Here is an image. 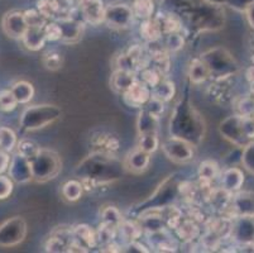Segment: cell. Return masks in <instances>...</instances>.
I'll return each mask as SVG.
<instances>
[{
    "instance_id": "12",
    "label": "cell",
    "mask_w": 254,
    "mask_h": 253,
    "mask_svg": "<svg viewBox=\"0 0 254 253\" xmlns=\"http://www.w3.org/2000/svg\"><path fill=\"white\" fill-rule=\"evenodd\" d=\"M4 33L13 39H22L25 31L28 29V24L25 22L23 11H9L4 15L1 22Z\"/></svg>"
},
{
    "instance_id": "44",
    "label": "cell",
    "mask_w": 254,
    "mask_h": 253,
    "mask_svg": "<svg viewBox=\"0 0 254 253\" xmlns=\"http://www.w3.org/2000/svg\"><path fill=\"white\" fill-rule=\"evenodd\" d=\"M117 231L118 229L114 228V227L108 226V224L101 222L98 231H96V241H98V243H100V245L103 246L106 245V243L112 242V241H114Z\"/></svg>"
},
{
    "instance_id": "26",
    "label": "cell",
    "mask_w": 254,
    "mask_h": 253,
    "mask_svg": "<svg viewBox=\"0 0 254 253\" xmlns=\"http://www.w3.org/2000/svg\"><path fill=\"white\" fill-rule=\"evenodd\" d=\"M175 232L180 240L187 242V241H193L197 238L200 234V228L192 218H182L179 226L175 228Z\"/></svg>"
},
{
    "instance_id": "7",
    "label": "cell",
    "mask_w": 254,
    "mask_h": 253,
    "mask_svg": "<svg viewBox=\"0 0 254 253\" xmlns=\"http://www.w3.org/2000/svg\"><path fill=\"white\" fill-rule=\"evenodd\" d=\"M180 194V182H177L173 176H168L162 184L159 185L153 195L148 200L140 204V212L147 209H162L172 204V201Z\"/></svg>"
},
{
    "instance_id": "42",
    "label": "cell",
    "mask_w": 254,
    "mask_h": 253,
    "mask_svg": "<svg viewBox=\"0 0 254 253\" xmlns=\"http://www.w3.org/2000/svg\"><path fill=\"white\" fill-rule=\"evenodd\" d=\"M37 5H38V11L46 19L55 18L60 13V4L57 0H39Z\"/></svg>"
},
{
    "instance_id": "53",
    "label": "cell",
    "mask_w": 254,
    "mask_h": 253,
    "mask_svg": "<svg viewBox=\"0 0 254 253\" xmlns=\"http://www.w3.org/2000/svg\"><path fill=\"white\" fill-rule=\"evenodd\" d=\"M123 252H138V253H148L149 250H147L145 246L139 243L138 241H131L126 247H123Z\"/></svg>"
},
{
    "instance_id": "31",
    "label": "cell",
    "mask_w": 254,
    "mask_h": 253,
    "mask_svg": "<svg viewBox=\"0 0 254 253\" xmlns=\"http://www.w3.org/2000/svg\"><path fill=\"white\" fill-rule=\"evenodd\" d=\"M62 198L68 203H75L80 200L84 194V186H82L81 181L78 180H68L62 185L61 189Z\"/></svg>"
},
{
    "instance_id": "51",
    "label": "cell",
    "mask_w": 254,
    "mask_h": 253,
    "mask_svg": "<svg viewBox=\"0 0 254 253\" xmlns=\"http://www.w3.org/2000/svg\"><path fill=\"white\" fill-rule=\"evenodd\" d=\"M14 182L9 176H4L0 173V200H5L13 192Z\"/></svg>"
},
{
    "instance_id": "22",
    "label": "cell",
    "mask_w": 254,
    "mask_h": 253,
    "mask_svg": "<svg viewBox=\"0 0 254 253\" xmlns=\"http://www.w3.org/2000/svg\"><path fill=\"white\" fill-rule=\"evenodd\" d=\"M22 42L24 47L29 51L42 50L47 42L43 27H28L22 37Z\"/></svg>"
},
{
    "instance_id": "19",
    "label": "cell",
    "mask_w": 254,
    "mask_h": 253,
    "mask_svg": "<svg viewBox=\"0 0 254 253\" xmlns=\"http://www.w3.org/2000/svg\"><path fill=\"white\" fill-rule=\"evenodd\" d=\"M81 13L84 20L92 25L104 23V4L101 0H80Z\"/></svg>"
},
{
    "instance_id": "25",
    "label": "cell",
    "mask_w": 254,
    "mask_h": 253,
    "mask_svg": "<svg viewBox=\"0 0 254 253\" xmlns=\"http://www.w3.org/2000/svg\"><path fill=\"white\" fill-rule=\"evenodd\" d=\"M176 94V86L175 83L167 79H161L156 86L151 89V96L157 99V100L162 101V103H167L175 96Z\"/></svg>"
},
{
    "instance_id": "15",
    "label": "cell",
    "mask_w": 254,
    "mask_h": 253,
    "mask_svg": "<svg viewBox=\"0 0 254 253\" xmlns=\"http://www.w3.org/2000/svg\"><path fill=\"white\" fill-rule=\"evenodd\" d=\"M149 164H151V155L142 151L139 147L130 151L124 157L123 161L126 171H129L131 173H143L148 170Z\"/></svg>"
},
{
    "instance_id": "32",
    "label": "cell",
    "mask_w": 254,
    "mask_h": 253,
    "mask_svg": "<svg viewBox=\"0 0 254 253\" xmlns=\"http://www.w3.org/2000/svg\"><path fill=\"white\" fill-rule=\"evenodd\" d=\"M210 78L209 70L205 66L204 62L200 59L193 60L192 62L189 66V79L192 84L198 85V84H202Z\"/></svg>"
},
{
    "instance_id": "6",
    "label": "cell",
    "mask_w": 254,
    "mask_h": 253,
    "mask_svg": "<svg viewBox=\"0 0 254 253\" xmlns=\"http://www.w3.org/2000/svg\"><path fill=\"white\" fill-rule=\"evenodd\" d=\"M32 178L36 182H47L59 176L62 170V161L59 153L52 150L42 148L41 152L29 160Z\"/></svg>"
},
{
    "instance_id": "3",
    "label": "cell",
    "mask_w": 254,
    "mask_h": 253,
    "mask_svg": "<svg viewBox=\"0 0 254 253\" xmlns=\"http://www.w3.org/2000/svg\"><path fill=\"white\" fill-rule=\"evenodd\" d=\"M192 5L181 6L179 18L184 17L191 28L198 31H216L224 27L225 13L220 4L209 0H191Z\"/></svg>"
},
{
    "instance_id": "27",
    "label": "cell",
    "mask_w": 254,
    "mask_h": 253,
    "mask_svg": "<svg viewBox=\"0 0 254 253\" xmlns=\"http://www.w3.org/2000/svg\"><path fill=\"white\" fill-rule=\"evenodd\" d=\"M72 237L86 248H92L98 245L96 232L87 224H78L72 228Z\"/></svg>"
},
{
    "instance_id": "41",
    "label": "cell",
    "mask_w": 254,
    "mask_h": 253,
    "mask_svg": "<svg viewBox=\"0 0 254 253\" xmlns=\"http://www.w3.org/2000/svg\"><path fill=\"white\" fill-rule=\"evenodd\" d=\"M101 222L118 229L120 223L123 222V217H122L119 209L113 205H106L101 210Z\"/></svg>"
},
{
    "instance_id": "37",
    "label": "cell",
    "mask_w": 254,
    "mask_h": 253,
    "mask_svg": "<svg viewBox=\"0 0 254 253\" xmlns=\"http://www.w3.org/2000/svg\"><path fill=\"white\" fill-rule=\"evenodd\" d=\"M18 138L15 132L8 127H0V150L4 152H13L17 148Z\"/></svg>"
},
{
    "instance_id": "2",
    "label": "cell",
    "mask_w": 254,
    "mask_h": 253,
    "mask_svg": "<svg viewBox=\"0 0 254 253\" xmlns=\"http://www.w3.org/2000/svg\"><path fill=\"white\" fill-rule=\"evenodd\" d=\"M171 137L181 138L192 146L204 141L206 124L200 111L189 99H181L173 108L170 119Z\"/></svg>"
},
{
    "instance_id": "1",
    "label": "cell",
    "mask_w": 254,
    "mask_h": 253,
    "mask_svg": "<svg viewBox=\"0 0 254 253\" xmlns=\"http://www.w3.org/2000/svg\"><path fill=\"white\" fill-rule=\"evenodd\" d=\"M126 169L115 155L92 152L76 167L75 173L81 177L84 190H94L122 177Z\"/></svg>"
},
{
    "instance_id": "43",
    "label": "cell",
    "mask_w": 254,
    "mask_h": 253,
    "mask_svg": "<svg viewBox=\"0 0 254 253\" xmlns=\"http://www.w3.org/2000/svg\"><path fill=\"white\" fill-rule=\"evenodd\" d=\"M42 64L50 71H57L62 67L64 59H62L61 53L56 51H48L42 56Z\"/></svg>"
},
{
    "instance_id": "14",
    "label": "cell",
    "mask_w": 254,
    "mask_h": 253,
    "mask_svg": "<svg viewBox=\"0 0 254 253\" xmlns=\"http://www.w3.org/2000/svg\"><path fill=\"white\" fill-rule=\"evenodd\" d=\"M124 103L131 108H142L151 99V87L140 80L135 81L126 92H123Z\"/></svg>"
},
{
    "instance_id": "50",
    "label": "cell",
    "mask_w": 254,
    "mask_h": 253,
    "mask_svg": "<svg viewBox=\"0 0 254 253\" xmlns=\"http://www.w3.org/2000/svg\"><path fill=\"white\" fill-rule=\"evenodd\" d=\"M43 31H45V36L47 38V41H61L62 31L61 27H60V24L57 22L46 23V25L43 27Z\"/></svg>"
},
{
    "instance_id": "5",
    "label": "cell",
    "mask_w": 254,
    "mask_h": 253,
    "mask_svg": "<svg viewBox=\"0 0 254 253\" xmlns=\"http://www.w3.org/2000/svg\"><path fill=\"white\" fill-rule=\"evenodd\" d=\"M200 60L207 67L210 76L216 80L230 78L239 70V65L232 53L223 47H215L206 51L200 56Z\"/></svg>"
},
{
    "instance_id": "20",
    "label": "cell",
    "mask_w": 254,
    "mask_h": 253,
    "mask_svg": "<svg viewBox=\"0 0 254 253\" xmlns=\"http://www.w3.org/2000/svg\"><path fill=\"white\" fill-rule=\"evenodd\" d=\"M71 238H72V229H57L46 242V252H66Z\"/></svg>"
},
{
    "instance_id": "18",
    "label": "cell",
    "mask_w": 254,
    "mask_h": 253,
    "mask_svg": "<svg viewBox=\"0 0 254 253\" xmlns=\"http://www.w3.org/2000/svg\"><path fill=\"white\" fill-rule=\"evenodd\" d=\"M61 27L62 37L61 41L64 43H76L81 39L82 32H84V23L80 20L72 19V18H62L57 22Z\"/></svg>"
},
{
    "instance_id": "30",
    "label": "cell",
    "mask_w": 254,
    "mask_h": 253,
    "mask_svg": "<svg viewBox=\"0 0 254 253\" xmlns=\"http://www.w3.org/2000/svg\"><path fill=\"white\" fill-rule=\"evenodd\" d=\"M158 23L162 34H170L175 33V32H180L182 28V23L177 15L172 13L167 14H159L158 17L154 18Z\"/></svg>"
},
{
    "instance_id": "47",
    "label": "cell",
    "mask_w": 254,
    "mask_h": 253,
    "mask_svg": "<svg viewBox=\"0 0 254 253\" xmlns=\"http://www.w3.org/2000/svg\"><path fill=\"white\" fill-rule=\"evenodd\" d=\"M185 46V38L180 32H175V33L167 34L166 38V50L168 52H177V51L182 50Z\"/></svg>"
},
{
    "instance_id": "8",
    "label": "cell",
    "mask_w": 254,
    "mask_h": 253,
    "mask_svg": "<svg viewBox=\"0 0 254 253\" xmlns=\"http://www.w3.org/2000/svg\"><path fill=\"white\" fill-rule=\"evenodd\" d=\"M27 222L22 217H13L0 224V247L9 248L20 245L27 237Z\"/></svg>"
},
{
    "instance_id": "23",
    "label": "cell",
    "mask_w": 254,
    "mask_h": 253,
    "mask_svg": "<svg viewBox=\"0 0 254 253\" xmlns=\"http://www.w3.org/2000/svg\"><path fill=\"white\" fill-rule=\"evenodd\" d=\"M148 241L153 248H156L158 252H175L176 245L172 241L170 234L167 233V228L162 231L148 233Z\"/></svg>"
},
{
    "instance_id": "11",
    "label": "cell",
    "mask_w": 254,
    "mask_h": 253,
    "mask_svg": "<svg viewBox=\"0 0 254 253\" xmlns=\"http://www.w3.org/2000/svg\"><path fill=\"white\" fill-rule=\"evenodd\" d=\"M133 17L134 14L131 10V6L122 3L110 4L104 11V23L115 29H124L131 24Z\"/></svg>"
},
{
    "instance_id": "48",
    "label": "cell",
    "mask_w": 254,
    "mask_h": 253,
    "mask_svg": "<svg viewBox=\"0 0 254 253\" xmlns=\"http://www.w3.org/2000/svg\"><path fill=\"white\" fill-rule=\"evenodd\" d=\"M18 105V101L10 90L0 91V109L3 111H13Z\"/></svg>"
},
{
    "instance_id": "38",
    "label": "cell",
    "mask_w": 254,
    "mask_h": 253,
    "mask_svg": "<svg viewBox=\"0 0 254 253\" xmlns=\"http://www.w3.org/2000/svg\"><path fill=\"white\" fill-rule=\"evenodd\" d=\"M131 10L134 17L140 18V19L145 20L152 18L154 11V4L153 0H134V3L131 5Z\"/></svg>"
},
{
    "instance_id": "35",
    "label": "cell",
    "mask_w": 254,
    "mask_h": 253,
    "mask_svg": "<svg viewBox=\"0 0 254 253\" xmlns=\"http://www.w3.org/2000/svg\"><path fill=\"white\" fill-rule=\"evenodd\" d=\"M118 231L123 236L124 240L127 242H131V241H138L140 236H142L143 229L140 228L139 223L130 222V220H123L120 223V226L118 227Z\"/></svg>"
},
{
    "instance_id": "52",
    "label": "cell",
    "mask_w": 254,
    "mask_h": 253,
    "mask_svg": "<svg viewBox=\"0 0 254 253\" xmlns=\"http://www.w3.org/2000/svg\"><path fill=\"white\" fill-rule=\"evenodd\" d=\"M144 106H145V110L148 111V113H151L152 115H154V117H157V118L161 117L163 113V110H165V103L157 100V99H154V97H152V96H151V99L147 101V104H145Z\"/></svg>"
},
{
    "instance_id": "33",
    "label": "cell",
    "mask_w": 254,
    "mask_h": 253,
    "mask_svg": "<svg viewBox=\"0 0 254 253\" xmlns=\"http://www.w3.org/2000/svg\"><path fill=\"white\" fill-rule=\"evenodd\" d=\"M198 177L201 184L210 185L219 175V166L215 161H204L198 166Z\"/></svg>"
},
{
    "instance_id": "45",
    "label": "cell",
    "mask_w": 254,
    "mask_h": 253,
    "mask_svg": "<svg viewBox=\"0 0 254 253\" xmlns=\"http://www.w3.org/2000/svg\"><path fill=\"white\" fill-rule=\"evenodd\" d=\"M240 161L244 166L247 171L252 175H254V142H249L248 145L244 147L243 153L240 156Z\"/></svg>"
},
{
    "instance_id": "36",
    "label": "cell",
    "mask_w": 254,
    "mask_h": 253,
    "mask_svg": "<svg viewBox=\"0 0 254 253\" xmlns=\"http://www.w3.org/2000/svg\"><path fill=\"white\" fill-rule=\"evenodd\" d=\"M234 209L239 215H254V195H237L234 199Z\"/></svg>"
},
{
    "instance_id": "55",
    "label": "cell",
    "mask_w": 254,
    "mask_h": 253,
    "mask_svg": "<svg viewBox=\"0 0 254 253\" xmlns=\"http://www.w3.org/2000/svg\"><path fill=\"white\" fill-rule=\"evenodd\" d=\"M101 252H122L123 247H120L119 245H117L115 242H109L103 246V250H100Z\"/></svg>"
},
{
    "instance_id": "24",
    "label": "cell",
    "mask_w": 254,
    "mask_h": 253,
    "mask_svg": "<svg viewBox=\"0 0 254 253\" xmlns=\"http://www.w3.org/2000/svg\"><path fill=\"white\" fill-rule=\"evenodd\" d=\"M243 182L244 175L238 167H230V169H228L223 173V177H221V186L228 192H234L240 190V187L243 186Z\"/></svg>"
},
{
    "instance_id": "21",
    "label": "cell",
    "mask_w": 254,
    "mask_h": 253,
    "mask_svg": "<svg viewBox=\"0 0 254 253\" xmlns=\"http://www.w3.org/2000/svg\"><path fill=\"white\" fill-rule=\"evenodd\" d=\"M137 80V73L127 71V70L115 69L114 73L112 74V78H110V86H112V89L115 92L123 94Z\"/></svg>"
},
{
    "instance_id": "29",
    "label": "cell",
    "mask_w": 254,
    "mask_h": 253,
    "mask_svg": "<svg viewBox=\"0 0 254 253\" xmlns=\"http://www.w3.org/2000/svg\"><path fill=\"white\" fill-rule=\"evenodd\" d=\"M10 91L17 99L18 104H28L34 96V87L31 83L20 80L11 85Z\"/></svg>"
},
{
    "instance_id": "17",
    "label": "cell",
    "mask_w": 254,
    "mask_h": 253,
    "mask_svg": "<svg viewBox=\"0 0 254 253\" xmlns=\"http://www.w3.org/2000/svg\"><path fill=\"white\" fill-rule=\"evenodd\" d=\"M91 147L94 152L115 155L120 147V141L114 134L108 133V132H99L91 137Z\"/></svg>"
},
{
    "instance_id": "46",
    "label": "cell",
    "mask_w": 254,
    "mask_h": 253,
    "mask_svg": "<svg viewBox=\"0 0 254 253\" xmlns=\"http://www.w3.org/2000/svg\"><path fill=\"white\" fill-rule=\"evenodd\" d=\"M142 71V76H140V81L142 83H144L145 85L148 87H153L156 86L157 84L161 81V74L157 71L156 69H153V67H145V69L140 70Z\"/></svg>"
},
{
    "instance_id": "4",
    "label": "cell",
    "mask_w": 254,
    "mask_h": 253,
    "mask_svg": "<svg viewBox=\"0 0 254 253\" xmlns=\"http://www.w3.org/2000/svg\"><path fill=\"white\" fill-rule=\"evenodd\" d=\"M62 110L53 104H39L25 108L20 114L19 124L24 131H38L53 124L61 118Z\"/></svg>"
},
{
    "instance_id": "10",
    "label": "cell",
    "mask_w": 254,
    "mask_h": 253,
    "mask_svg": "<svg viewBox=\"0 0 254 253\" xmlns=\"http://www.w3.org/2000/svg\"><path fill=\"white\" fill-rule=\"evenodd\" d=\"M191 143L186 142L181 138H176V137H170L162 143L161 148H162L165 156L167 157L170 161L175 162V164H189L195 157V151Z\"/></svg>"
},
{
    "instance_id": "13",
    "label": "cell",
    "mask_w": 254,
    "mask_h": 253,
    "mask_svg": "<svg viewBox=\"0 0 254 253\" xmlns=\"http://www.w3.org/2000/svg\"><path fill=\"white\" fill-rule=\"evenodd\" d=\"M9 177L13 180L15 184H28L31 182L32 178V171H31V164L29 160L25 157L20 156L18 153H15L14 156L11 157L10 162L8 166Z\"/></svg>"
},
{
    "instance_id": "56",
    "label": "cell",
    "mask_w": 254,
    "mask_h": 253,
    "mask_svg": "<svg viewBox=\"0 0 254 253\" xmlns=\"http://www.w3.org/2000/svg\"><path fill=\"white\" fill-rule=\"evenodd\" d=\"M246 13H247V19H248L249 24L254 28V3L251 4V5L246 9Z\"/></svg>"
},
{
    "instance_id": "28",
    "label": "cell",
    "mask_w": 254,
    "mask_h": 253,
    "mask_svg": "<svg viewBox=\"0 0 254 253\" xmlns=\"http://www.w3.org/2000/svg\"><path fill=\"white\" fill-rule=\"evenodd\" d=\"M138 136L145 133H158V118L152 115L148 111H139L137 118Z\"/></svg>"
},
{
    "instance_id": "39",
    "label": "cell",
    "mask_w": 254,
    "mask_h": 253,
    "mask_svg": "<svg viewBox=\"0 0 254 253\" xmlns=\"http://www.w3.org/2000/svg\"><path fill=\"white\" fill-rule=\"evenodd\" d=\"M159 146L161 143H159L158 133H145L138 136V147L149 155L156 152Z\"/></svg>"
},
{
    "instance_id": "54",
    "label": "cell",
    "mask_w": 254,
    "mask_h": 253,
    "mask_svg": "<svg viewBox=\"0 0 254 253\" xmlns=\"http://www.w3.org/2000/svg\"><path fill=\"white\" fill-rule=\"evenodd\" d=\"M9 162H10V157L8 156V152H4L3 150H0V173H3L4 171L8 170Z\"/></svg>"
},
{
    "instance_id": "9",
    "label": "cell",
    "mask_w": 254,
    "mask_h": 253,
    "mask_svg": "<svg viewBox=\"0 0 254 253\" xmlns=\"http://www.w3.org/2000/svg\"><path fill=\"white\" fill-rule=\"evenodd\" d=\"M219 132L223 138L237 147L243 148L249 142H252V139H249L244 129L243 115H232L224 119L219 125Z\"/></svg>"
},
{
    "instance_id": "34",
    "label": "cell",
    "mask_w": 254,
    "mask_h": 253,
    "mask_svg": "<svg viewBox=\"0 0 254 253\" xmlns=\"http://www.w3.org/2000/svg\"><path fill=\"white\" fill-rule=\"evenodd\" d=\"M139 31L143 38L147 42H149V43L157 42L161 38V36H162V31H161V28H159L157 20L151 19V18L143 20V23L140 24Z\"/></svg>"
},
{
    "instance_id": "16",
    "label": "cell",
    "mask_w": 254,
    "mask_h": 253,
    "mask_svg": "<svg viewBox=\"0 0 254 253\" xmlns=\"http://www.w3.org/2000/svg\"><path fill=\"white\" fill-rule=\"evenodd\" d=\"M232 234L242 245L254 243V215H240L233 226Z\"/></svg>"
},
{
    "instance_id": "49",
    "label": "cell",
    "mask_w": 254,
    "mask_h": 253,
    "mask_svg": "<svg viewBox=\"0 0 254 253\" xmlns=\"http://www.w3.org/2000/svg\"><path fill=\"white\" fill-rule=\"evenodd\" d=\"M25 22L28 24V27H45L46 25V18L38 10H27L24 11Z\"/></svg>"
},
{
    "instance_id": "40",
    "label": "cell",
    "mask_w": 254,
    "mask_h": 253,
    "mask_svg": "<svg viewBox=\"0 0 254 253\" xmlns=\"http://www.w3.org/2000/svg\"><path fill=\"white\" fill-rule=\"evenodd\" d=\"M41 150L42 148L39 147L38 143L34 142L33 139L24 138L20 142H18L17 145V153L20 156L25 157L27 160H32L33 157H36L41 152Z\"/></svg>"
}]
</instances>
